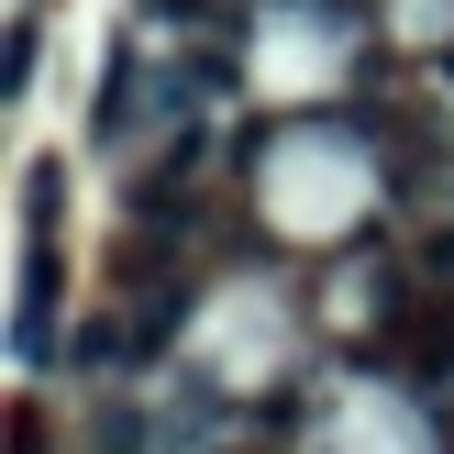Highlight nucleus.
I'll list each match as a JSON object with an SVG mask.
<instances>
[{
  "instance_id": "f257e3e1",
  "label": "nucleus",
  "mask_w": 454,
  "mask_h": 454,
  "mask_svg": "<svg viewBox=\"0 0 454 454\" xmlns=\"http://www.w3.org/2000/svg\"><path fill=\"white\" fill-rule=\"evenodd\" d=\"M12 344L22 355L56 344V255H44V244H34V266H22V322H12Z\"/></svg>"
},
{
  "instance_id": "f03ea898",
  "label": "nucleus",
  "mask_w": 454,
  "mask_h": 454,
  "mask_svg": "<svg viewBox=\"0 0 454 454\" xmlns=\"http://www.w3.org/2000/svg\"><path fill=\"white\" fill-rule=\"evenodd\" d=\"M56 189H67L56 167H22V200H34V233H44V222H56Z\"/></svg>"
},
{
  "instance_id": "7ed1b4c3",
  "label": "nucleus",
  "mask_w": 454,
  "mask_h": 454,
  "mask_svg": "<svg viewBox=\"0 0 454 454\" xmlns=\"http://www.w3.org/2000/svg\"><path fill=\"white\" fill-rule=\"evenodd\" d=\"M12 454H44V421L34 411H12Z\"/></svg>"
},
{
  "instance_id": "20e7f679",
  "label": "nucleus",
  "mask_w": 454,
  "mask_h": 454,
  "mask_svg": "<svg viewBox=\"0 0 454 454\" xmlns=\"http://www.w3.org/2000/svg\"><path fill=\"white\" fill-rule=\"evenodd\" d=\"M155 12H222V0H155Z\"/></svg>"
},
{
  "instance_id": "39448f33",
  "label": "nucleus",
  "mask_w": 454,
  "mask_h": 454,
  "mask_svg": "<svg viewBox=\"0 0 454 454\" xmlns=\"http://www.w3.org/2000/svg\"><path fill=\"white\" fill-rule=\"evenodd\" d=\"M433 278H454V244H433Z\"/></svg>"
}]
</instances>
